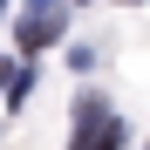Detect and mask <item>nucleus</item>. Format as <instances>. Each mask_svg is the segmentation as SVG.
<instances>
[{"mask_svg": "<svg viewBox=\"0 0 150 150\" xmlns=\"http://www.w3.org/2000/svg\"><path fill=\"white\" fill-rule=\"evenodd\" d=\"M68 28V0H28V14H21V55H41L48 41H62Z\"/></svg>", "mask_w": 150, "mask_h": 150, "instance_id": "nucleus-1", "label": "nucleus"}, {"mask_svg": "<svg viewBox=\"0 0 150 150\" xmlns=\"http://www.w3.org/2000/svg\"><path fill=\"white\" fill-rule=\"evenodd\" d=\"M75 150H123V123H116V116H96V123H82Z\"/></svg>", "mask_w": 150, "mask_h": 150, "instance_id": "nucleus-2", "label": "nucleus"}]
</instances>
